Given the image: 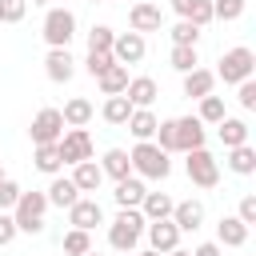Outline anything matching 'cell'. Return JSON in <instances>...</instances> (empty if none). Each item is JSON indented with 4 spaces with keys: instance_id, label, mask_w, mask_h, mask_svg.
Returning <instances> with one entry per match:
<instances>
[{
    "instance_id": "6da1fadb",
    "label": "cell",
    "mask_w": 256,
    "mask_h": 256,
    "mask_svg": "<svg viewBox=\"0 0 256 256\" xmlns=\"http://www.w3.org/2000/svg\"><path fill=\"white\" fill-rule=\"evenodd\" d=\"M144 228H148V220H144V212H140V208H120V212H116V220L108 224V244H112L116 252H136V244H140Z\"/></svg>"
},
{
    "instance_id": "7a4b0ae2",
    "label": "cell",
    "mask_w": 256,
    "mask_h": 256,
    "mask_svg": "<svg viewBox=\"0 0 256 256\" xmlns=\"http://www.w3.org/2000/svg\"><path fill=\"white\" fill-rule=\"evenodd\" d=\"M128 160H132V176H140V180H168V172H172L168 152H160L152 140H140L128 152Z\"/></svg>"
},
{
    "instance_id": "3957f363",
    "label": "cell",
    "mask_w": 256,
    "mask_h": 256,
    "mask_svg": "<svg viewBox=\"0 0 256 256\" xmlns=\"http://www.w3.org/2000/svg\"><path fill=\"white\" fill-rule=\"evenodd\" d=\"M44 212H48V196H44V192H20V200H16V208H12L16 232L40 236V232H44Z\"/></svg>"
},
{
    "instance_id": "277c9868",
    "label": "cell",
    "mask_w": 256,
    "mask_h": 256,
    "mask_svg": "<svg viewBox=\"0 0 256 256\" xmlns=\"http://www.w3.org/2000/svg\"><path fill=\"white\" fill-rule=\"evenodd\" d=\"M252 72H256V56H252V48L236 44V48H228V52L220 56V68H216L212 76L224 80V84H244V80H252Z\"/></svg>"
},
{
    "instance_id": "5b68a950",
    "label": "cell",
    "mask_w": 256,
    "mask_h": 256,
    "mask_svg": "<svg viewBox=\"0 0 256 256\" xmlns=\"http://www.w3.org/2000/svg\"><path fill=\"white\" fill-rule=\"evenodd\" d=\"M40 32H44L48 48H68L72 36H76V12H68V8H48Z\"/></svg>"
},
{
    "instance_id": "8992f818",
    "label": "cell",
    "mask_w": 256,
    "mask_h": 256,
    "mask_svg": "<svg viewBox=\"0 0 256 256\" xmlns=\"http://www.w3.org/2000/svg\"><path fill=\"white\" fill-rule=\"evenodd\" d=\"M188 160H184V172H188V180L196 184V188H216L220 184V160L208 152V148H192V152H184Z\"/></svg>"
},
{
    "instance_id": "52a82bcc",
    "label": "cell",
    "mask_w": 256,
    "mask_h": 256,
    "mask_svg": "<svg viewBox=\"0 0 256 256\" xmlns=\"http://www.w3.org/2000/svg\"><path fill=\"white\" fill-rule=\"evenodd\" d=\"M56 152H60V164L92 160V136H88V128H68V132L56 140Z\"/></svg>"
},
{
    "instance_id": "ba28073f",
    "label": "cell",
    "mask_w": 256,
    "mask_h": 256,
    "mask_svg": "<svg viewBox=\"0 0 256 256\" xmlns=\"http://www.w3.org/2000/svg\"><path fill=\"white\" fill-rule=\"evenodd\" d=\"M28 136H32V144H56V140L64 136V116H60V108H40V112L32 116Z\"/></svg>"
},
{
    "instance_id": "9c48e42d",
    "label": "cell",
    "mask_w": 256,
    "mask_h": 256,
    "mask_svg": "<svg viewBox=\"0 0 256 256\" xmlns=\"http://www.w3.org/2000/svg\"><path fill=\"white\" fill-rule=\"evenodd\" d=\"M144 52H148V44H144L140 32H120V36L112 40V60L124 64V68H128V64H140Z\"/></svg>"
},
{
    "instance_id": "30bf717a",
    "label": "cell",
    "mask_w": 256,
    "mask_h": 256,
    "mask_svg": "<svg viewBox=\"0 0 256 256\" xmlns=\"http://www.w3.org/2000/svg\"><path fill=\"white\" fill-rule=\"evenodd\" d=\"M68 224H72V228H80V232H92L96 224H104V208H100V200L80 196V200L68 208Z\"/></svg>"
},
{
    "instance_id": "8fae6325",
    "label": "cell",
    "mask_w": 256,
    "mask_h": 256,
    "mask_svg": "<svg viewBox=\"0 0 256 256\" xmlns=\"http://www.w3.org/2000/svg\"><path fill=\"white\" fill-rule=\"evenodd\" d=\"M144 236H148V244H152V252H172V248H180V228L172 224V220H148V228H144Z\"/></svg>"
},
{
    "instance_id": "7c38bea8",
    "label": "cell",
    "mask_w": 256,
    "mask_h": 256,
    "mask_svg": "<svg viewBox=\"0 0 256 256\" xmlns=\"http://www.w3.org/2000/svg\"><path fill=\"white\" fill-rule=\"evenodd\" d=\"M160 24H164L160 4H148V0H144V4H132V8H128V28H132V32H140V36H144V32H160Z\"/></svg>"
},
{
    "instance_id": "4fadbf2b",
    "label": "cell",
    "mask_w": 256,
    "mask_h": 256,
    "mask_svg": "<svg viewBox=\"0 0 256 256\" xmlns=\"http://www.w3.org/2000/svg\"><path fill=\"white\" fill-rule=\"evenodd\" d=\"M44 72H48L52 84H68V80L76 76V60H72V52H68V48H48V56H44Z\"/></svg>"
},
{
    "instance_id": "5bb4252c",
    "label": "cell",
    "mask_w": 256,
    "mask_h": 256,
    "mask_svg": "<svg viewBox=\"0 0 256 256\" xmlns=\"http://www.w3.org/2000/svg\"><path fill=\"white\" fill-rule=\"evenodd\" d=\"M208 132L196 116H176V152H192V148H204Z\"/></svg>"
},
{
    "instance_id": "9a60e30c",
    "label": "cell",
    "mask_w": 256,
    "mask_h": 256,
    "mask_svg": "<svg viewBox=\"0 0 256 256\" xmlns=\"http://www.w3.org/2000/svg\"><path fill=\"white\" fill-rule=\"evenodd\" d=\"M124 96H128V104H132V108H152V104H156V96H160V88H156V80H152V76H132V80H128V88H124Z\"/></svg>"
},
{
    "instance_id": "2e32d148",
    "label": "cell",
    "mask_w": 256,
    "mask_h": 256,
    "mask_svg": "<svg viewBox=\"0 0 256 256\" xmlns=\"http://www.w3.org/2000/svg\"><path fill=\"white\" fill-rule=\"evenodd\" d=\"M172 12L188 24H196L204 32V24H212V0H172Z\"/></svg>"
},
{
    "instance_id": "e0dca14e",
    "label": "cell",
    "mask_w": 256,
    "mask_h": 256,
    "mask_svg": "<svg viewBox=\"0 0 256 256\" xmlns=\"http://www.w3.org/2000/svg\"><path fill=\"white\" fill-rule=\"evenodd\" d=\"M168 220H172L180 232H196V228L204 224V204H200V200H180Z\"/></svg>"
},
{
    "instance_id": "ac0fdd59",
    "label": "cell",
    "mask_w": 256,
    "mask_h": 256,
    "mask_svg": "<svg viewBox=\"0 0 256 256\" xmlns=\"http://www.w3.org/2000/svg\"><path fill=\"white\" fill-rule=\"evenodd\" d=\"M216 244H220V248H244V244H248V224H240L236 216H220V224H216Z\"/></svg>"
},
{
    "instance_id": "d6986e66",
    "label": "cell",
    "mask_w": 256,
    "mask_h": 256,
    "mask_svg": "<svg viewBox=\"0 0 256 256\" xmlns=\"http://www.w3.org/2000/svg\"><path fill=\"white\" fill-rule=\"evenodd\" d=\"M48 208H72L76 200H80V188L68 180V176H52V184H48Z\"/></svg>"
},
{
    "instance_id": "ffe728a7",
    "label": "cell",
    "mask_w": 256,
    "mask_h": 256,
    "mask_svg": "<svg viewBox=\"0 0 256 256\" xmlns=\"http://www.w3.org/2000/svg\"><path fill=\"white\" fill-rule=\"evenodd\" d=\"M212 88H216V76H212L208 68L184 72V96H188V100H204V96H212Z\"/></svg>"
},
{
    "instance_id": "44dd1931",
    "label": "cell",
    "mask_w": 256,
    "mask_h": 256,
    "mask_svg": "<svg viewBox=\"0 0 256 256\" xmlns=\"http://www.w3.org/2000/svg\"><path fill=\"white\" fill-rule=\"evenodd\" d=\"M80 192H96L100 184H104V172H100V164L96 160H80V164H72V176H68Z\"/></svg>"
},
{
    "instance_id": "7402d4cb",
    "label": "cell",
    "mask_w": 256,
    "mask_h": 256,
    "mask_svg": "<svg viewBox=\"0 0 256 256\" xmlns=\"http://www.w3.org/2000/svg\"><path fill=\"white\" fill-rule=\"evenodd\" d=\"M156 124H160V120H156L152 108H132V116H128L124 128H128V132L136 136V144H140V140H152V136H156Z\"/></svg>"
},
{
    "instance_id": "603a6c76",
    "label": "cell",
    "mask_w": 256,
    "mask_h": 256,
    "mask_svg": "<svg viewBox=\"0 0 256 256\" xmlns=\"http://www.w3.org/2000/svg\"><path fill=\"white\" fill-rule=\"evenodd\" d=\"M216 136H220L224 148H240V144H248V124H244L240 116H224V120L216 124Z\"/></svg>"
},
{
    "instance_id": "cb8c5ba5",
    "label": "cell",
    "mask_w": 256,
    "mask_h": 256,
    "mask_svg": "<svg viewBox=\"0 0 256 256\" xmlns=\"http://www.w3.org/2000/svg\"><path fill=\"white\" fill-rule=\"evenodd\" d=\"M144 180L140 176H124L120 184H116V192H112V200L120 204V208H140V200H144Z\"/></svg>"
},
{
    "instance_id": "d4e9b609",
    "label": "cell",
    "mask_w": 256,
    "mask_h": 256,
    "mask_svg": "<svg viewBox=\"0 0 256 256\" xmlns=\"http://www.w3.org/2000/svg\"><path fill=\"white\" fill-rule=\"evenodd\" d=\"M172 208H176V200H172L168 192H144V200H140L144 220H168Z\"/></svg>"
},
{
    "instance_id": "484cf974",
    "label": "cell",
    "mask_w": 256,
    "mask_h": 256,
    "mask_svg": "<svg viewBox=\"0 0 256 256\" xmlns=\"http://www.w3.org/2000/svg\"><path fill=\"white\" fill-rule=\"evenodd\" d=\"M100 172H104V176H112L116 184H120L124 176H132V160H128V152H124V148H108V152H104V160H100Z\"/></svg>"
},
{
    "instance_id": "4316f807",
    "label": "cell",
    "mask_w": 256,
    "mask_h": 256,
    "mask_svg": "<svg viewBox=\"0 0 256 256\" xmlns=\"http://www.w3.org/2000/svg\"><path fill=\"white\" fill-rule=\"evenodd\" d=\"M92 112H96V108H92L84 96H72V100L60 108V116H64V128H84V124L92 120Z\"/></svg>"
},
{
    "instance_id": "83f0119b",
    "label": "cell",
    "mask_w": 256,
    "mask_h": 256,
    "mask_svg": "<svg viewBox=\"0 0 256 256\" xmlns=\"http://www.w3.org/2000/svg\"><path fill=\"white\" fill-rule=\"evenodd\" d=\"M128 80H132V76H128V68H124V64H112L108 72H100V76H96V84H100V92H104V96H120V92L128 88Z\"/></svg>"
},
{
    "instance_id": "f1b7e54d",
    "label": "cell",
    "mask_w": 256,
    "mask_h": 256,
    "mask_svg": "<svg viewBox=\"0 0 256 256\" xmlns=\"http://www.w3.org/2000/svg\"><path fill=\"white\" fill-rule=\"evenodd\" d=\"M32 164H36V172H44V176H60V152H56V144H36V152H32Z\"/></svg>"
},
{
    "instance_id": "f546056e",
    "label": "cell",
    "mask_w": 256,
    "mask_h": 256,
    "mask_svg": "<svg viewBox=\"0 0 256 256\" xmlns=\"http://www.w3.org/2000/svg\"><path fill=\"white\" fill-rule=\"evenodd\" d=\"M228 168H232L236 176H252V172H256V148H252V144L228 148Z\"/></svg>"
},
{
    "instance_id": "4dcf8cb0",
    "label": "cell",
    "mask_w": 256,
    "mask_h": 256,
    "mask_svg": "<svg viewBox=\"0 0 256 256\" xmlns=\"http://www.w3.org/2000/svg\"><path fill=\"white\" fill-rule=\"evenodd\" d=\"M100 116H104L108 124H128V116H132L128 96H124V92H120V96H108V100H104V108H100Z\"/></svg>"
},
{
    "instance_id": "1f68e13d",
    "label": "cell",
    "mask_w": 256,
    "mask_h": 256,
    "mask_svg": "<svg viewBox=\"0 0 256 256\" xmlns=\"http://www.w3.org/2000/svg\"><path fill=\"white\" fill-rule=\"evenodd\" d=\"M168 64L184 76V72H192V68H200V56H196V48H184V44H172V52H168Z\"/></svg>"
},
{
    "instance_id": "d6a6232c",
    "label": "cell",
    "mask_w": 256,
    "mask_h": 256,
    "mask_svg": "<svg viewBox=\"0 0 256 256\" xmlns=\"http://www.w3.org/2000/svg\"><path fill=\"white\" fill-rule=\"evenodd\" d=\"M228 112H224V96H204L200 100V112H196V120L200 124H220Z\"/></svg>"
},
{
    "instance_id": "836d02e7",
    "label": "cell",
    "mask_w": 256,
    "mask_h": 256,
    "mask_svg": "<svg viewBox=\"0 0 256 256\" xmlns=\"http://www.w3.org/2000/svg\"><path fill=\"white\" fill-rule=\"evenodd\" d=\"M60 244H64V252H68V256H84V252H92V236H88V232H80V228H68Z\"/></svg>"
},
{
    "instance_id": "e575fe53",
    "label": "cell",
    "mask_w": 256,
    "mask_h": 256,
    "mask_svg": "<svg viewBox=\"0 0 256 256\" xmlns=\"http://www.w3.org/2000/svg\"><path fill=\"white\" fill-rule=\"evenodd\" d=\"M112 40H116V32L108 24H96L88 32V52H112Z\"/></svg>"
},
{
    "instance_id": "d590c367",
    "label": "cell",
    "mask_w": 256,
    "mask_h": 256,
    "mask_svg": "<svg viewBox=\"0 0 256 256\" xmlns=\"http://www.w3.org/2000/svg\"><path fill=\"white\" fill-rule=\"evenodd\" d=\"M244 16V0H212V20H240Z\"/></svg>"
},
{
    "instance_id": "8d00e7d4",
    "label": "cell",
    "mask_w": 256,
    "mask_h": 256,
    "mask_svg": "<svg viewBox=\"0 0 256 256\" xmlns=\"http://www.w3.org/2000/svg\"><path fill=\"white\" fill-rule=\"evenodd\" d=\"M172 44L196 48V44H200V28H196V24H188V20H176V28H172Z\"/></svg>"
},
{
    "instance_id": "74e56055",
    "label": "cell",
    "mask_w": 256,
    "mask_h": 256,
    "mask_svg": "<svg viewBox=\"0 0 256 256\" xmlns=\"http://www.w3.org/2000/svg\"><path fill=\"white\" fill-rule=\"evenodd\" d=\"M28 12V0H0V24H20Z\"/></svg>"
},
{
    "instance_id": "f35d334b",
    "label": "cell",
    "mask_w": 256,
    "mask_h": 256,
    "mask_svg": "<svg viewBox=\"0 0 256 256\" xmlns=\"http://www.w3.org/2000/svg\"><path fill=\"white\" fill-rule=\"evenodd\" d=\"M20 192H24V188H20L16 180H8V176H4V180H0V212H12V208H16V200H20Z\"/></svg>"
},
{
    "instance_id": "ab89813d",
    "label": "cell",
    "mask_w": 256,
    "mask_h": 256,
    "mask_svg": "<svg viewBox=\"0 0 256 256\" xmlns=\"http://www.w3.org/2000/svg\"><path fill=\"white\" fill-rule=\"evenodd\" d=\"M116 60H112V52H88V60H84V68H88V76H100V72H108Z\"/></svg>"
},
{
    "instance_id": "60d3db41",
    "label": "cell",
    "mask_w": 256,
    "mask_h": 256,
    "mask_svg": "<svg viewBox=\"0 0 256 256\" xmlns=\"http://www.w3.org/2000/svg\"><path fill=\"white\" fill-rule=\"evenodd\" d=\"M236 100H240V108H244V112H252V108H256V80L236 84Z\"/></svg>"
},
{
    "instance_id": "b9f144b4",
    "label": "cell",
    "mask_w": 256,
    "mask_h": 256,
    "mask_svg": "<svg viewBox=\"0 0 256 256\" xmlns=\"http://www.w3.org/2000/svg\"><path fill=\"white\" fill-rule=\"evenodd\" d=\"M236 220H240V224H256V196H252V192H244V196H240Z\"/></svg>"
},
{
    "instance_id": "7bdbcfd3",
    "label": "cell",
    "mask_w": 256,
    "mask_h": 256,
    "mask_svg": "<svg viewBox=\"0 0 256 256\" xmlns=\"http://www.w3.org/2000/svg\"><path fill=\"white\" fill-rule=\"evenodd\" d=\"M16 240V220H12V212H0V248H8Z\"/></svg>"
},
{
    "instance_id": "ee69618b",
    "label": "cell",
    "mask_w": 256,
    "mask_h": 256,
    "mask_svg": "<svg viewBox=\"0 0 256 256\" xmlns=\"http://www.w3.org/2000/svg\"><path fill=\"white\" fill-rule=\"evenodd\" d=\"M192 256H220V244H216V240H204V244H196Z\"/></svg>"
},
{
    "instance_id": "f6af8a7d",
    "label": "cell",
    "mask_w": 256,
    "mask_h": 256,
    "mask_svg": "<svg viewBox=\"0 0 256 256\" xmlns=\"http://www.w3.org/2000/svg\"><path fill=\"white\" fill-rule=\"evenodd\" d=\"M164 256H192L188 248H172V252H164Z\"/></svg>"
},
{
    "instance_id": "bcb514c9",
    "label": "cell",
    "mask_w": 256,
    "mask_h": 256,
    "mask_svg": "<svg viewBox=\"0 0 256 256\" xmlns=\"http://www.w3.org/2000/svg\"><path fill=\"white\" fill-rule=\"evenodd\" d=\"M136 256H160V252H152V248H148V252H136Z\"/></svg>"
},
{
    "instance_id": "7dc6e473",
    "label": "cell",
    "mask_w": 256,
    "mask_h": 256,
    "mask_svg": "<svg viewBox=\"0 0 256 256\" xmlns=\"http://www.w3.org/2000/svg\"><path fill=\"white\" fill-rule=\"evenodd\" d=\"M32 4H40V8H48V4H52V0H32Z\"/></svg>"
},
{
    "instance_id": "c3c4849f",
    "label": "cell",
    "mask_w": 256,
    "mask_h": 256,
    "mask_svg": "<svg viewBox=\"0 0 256 256\" xmlns=\"http://www.w3.org/2000/svg\"><path fill=\"white\" fill-rule=\"evenodd\" d=\"M0 180H4V164H0Z\"/></svg>"
},
{
    "instance_id": "681fc988",
    "label": "cell",
    "mask_w": 256,
    "mask_h": 256,
    "mask_svg": "<svg viewBox=\"0 0 256 256\" xmlns=\"http://www.w3.org/2000/svg\"><path fill=\"white\" fill-rule=\"evenodd\" d=\"M84 256H100V252H84Z\"/></svg>"
},
{
    "instance_id": "f907efd6",
    "label": "cell",
    "mask_w": 256,
    "mask_h": 256,
    "mask_svg": "<svg viewBox=\"0 0 256 256\" xmlns=\"http://www.w3.org/2000/svg\"><path fill=\"white\" fill-rule=\"evenodd\" d=\"M124 256H136V252H124Z\"/></svg>"
},
{
    "instance_id": "816d5d0a",
    "label": "cell",
    "mask_w": 256,
    "mask_h": 256,
    "mask_svg": "<svg viewBox=\"0 0 256 256\" xmlns=\"http://www.w3.org/2000/svg\"><path fill=\"white\" fill-rule=\"evenodd\" d=\"M92 4H104V0H92Z\"/></svg>"
}]
</instances>
